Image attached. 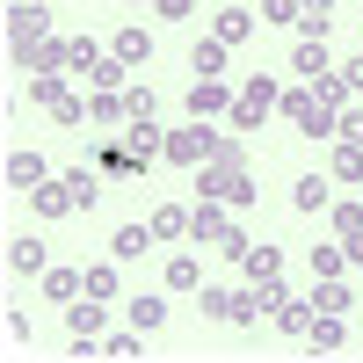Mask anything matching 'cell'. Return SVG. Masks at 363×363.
Masks as SVG:
<instances>
[{
	"mask_svg": "<svg viewBox=\"0 0 363 363\" xmlns=\"http://www.w3.org/2000/svg\"><path fill=\"white\" fill-rule=\"evenodd\" d=\"M284 116H291V124L306 131V138H335V124H342L335 109H320V95H313V87H291V95H284Z\"/></svg>",
	"mask_w": 363,
	"mask_h": 363,
	"instance_id": "3957f363",
	"label": "cell"
},
{
	"mask_svg": "<svg viewBox=\"0 0 363 363\" xmlns=\"http://www.w3.org/2000/svg\"><path fill=\"white\" fill-rule=\"evenodd\" d=\"M189 8H196V0H160L153 15H160V22H182V15H189Z\"/></svg>",
	"mask_w": 363,
	"mask_h": 363,
	"instance_id": "b9f144b4",
	"label": "cell"
},
{
	"mask_svg": "<svg viewBox=\"0 0 363 363\" xmlns=\"http://www.w3.org/2000/svg\"><path fill=\"white\" fill-rule=\"evenodd\" d=\"M335 182H363V145H349V138H335Z\"/></svg>",
	"mask_w": 363,
	"mask_h": 363,
	"instance_id": "cb8c5ba5",
	"label": "cell"
},
{
	"mask_svg": "<svg viewBox=\"0 0 363 363\" xmlns=\"http://www.w3.org/2000/svg\"><path fill=\"white\" fill-rule=\"evenodd\" d=\"M95 356H145V335H138V327H131V335H102Z\"/></svg>",
	"mask_w": 363,
	"mask_h": 363,
	"instance_id": "f546056e",
	"label": "cell"
},
{
	"mask_svg": "<svg viewBox=\"0 0 363 363\" xmlns=\"http://www.w3.org/2000/svg\"><path fill=\"white\" fill-rule=\"evenodd\" d=\"M196 306H203V320H233V298H225V291H211V284L196 291Z\"/></svg>",
	"mask_w": 363,
	"mask_h": 363,
	"instance_id": "e575fe53",
	"label": "cell"
},
{
	"mask_svg": "<svg viewBox=\"0 0 363 363\" xmlns=\"http://www.w3.org/2000/svg\"><path fill=\"white\" fill-rule=\"evenodd\" d=\"M8 262L22 269V277H44V240H37V233H15V240H8Z\"/></svg>",
	"mask_w": 363,
	"mask_h": 363,
	"instance_id": "7c38bea8",
	"label": "cell"
},
{
	"mask_svg": "<svg viewBox=\"0 0 363 363\" xmlns=\"http://www.w3.org/2000/svg\"><path fill=\"white\" fill-rule=\"evenodd\" d=\"M342 262H349V247H313V277H342Z\"/></svg>",
	"mask_w": 363,
	"mask_h": 363,
	"instance_id": "d590c367",
	"label": "cell"
},
{
	"mask_svg": "<svg viewBox=\"0 0 363 363\" xmlns=\"http://www.w3.org/2000/svg\"><path fill=\"white\" fill-rule=\"evenodd\" d=\"M313 95H320V109H335V116H342V102L356 95V87H349V73H342V66H327V73L313 80Z\"/></svg>",
	"mask_w": 363,
	"mask_h": 363,
	"instance_id": "2e32d148",
	"label": "cell"
},
{
	"mask_svg": "<svg viewBox=\"0 0 363 363\" xmlns=\"http://www.w3.org/2000/svg\"><path fill=\"white\" fill-rule=\"evenodd\" d=\"M247 29H255V15H247V8H225V15H218V44H240Z\"/></svg>",
	"mask_w": 363,
	"mask_h": 363,
	"instance_id": "1f68e13d",
	"label": "cell"
},
{
	"mask_svg": "<svg viewBox=\"0 0 363 363\" xmlns=\"http://www.w3.org/2000/svg\"><path fill=\"white\" fill-rule=\"evenodd\" d=\"M131 116H153V87H124V124Z\"/></svg>",
	"mask_w": 363,
	"mask_h": 363,
	"instance_id": "74e56055",
	"label": "cell"
},
{
	"mask_svg": "<svg viewBox=\"0 0 363 363\" xmlns=\"http://www.w3.org/2000/svg\"><path fill=\"white\" fill-rule=\"evenodd\" d=\"M44 37H51V15H44V0H22V8L8 15V51H15V66H22V58L37 51Z\"/></svg>",
	"mask_w": 363,
	"mask_h": 363,
	"instance_id": "7a4b0ae2",
	"label": "cell"
},
{
	"mask_svg": "<svg viewBox=\"0 0 363 363\" xmlns=\"http://www.w3.org/2000/svg\"><path fill=\"white\" fill-rule=\"evenodd\" d=\"M298 29H306V37H327V29H335V0H306Z\"/></svg>",
	"mask_w": 363,
	"mask_h": 363,
	"instance_id": "4316f807",
	"label": "cell"
},
{
	"mask_svg": "<svg viewBox=\"0 0 363 363\" xmlns=\"http://www.w3.org/2000/svg\"><path fill=\"white\" fill-rule=\"evenodd\" d=\"M87 291L109 298V291H116V262H95V269H87Z\"/></svg>",
	"mask_w": 363,
	"mask_h": 363,
	"instance_id": "f35d334b",
	"label": "cell"
},
{
	"mask_svg": "<svg viewBox=\"0 0 363 363\" xmlns=\"http://www.w3.org/2000/svg\"><path fill=\"white\" fill-rule=\"evenodd\" d=\"M247 247H255V240L240 233V225H225V233H218V255H225V262H247Z\"/></svg>",
	"mask_w": 363,
	"mask_h": 363,
	"instance_id": "836d02e7",
	"label": "cell"
},
{
	"mask_svg": "<svg viewBox=\"0 0 363 363\" xmlns=\"http://www.w3.org/2000/svg\"><path fill=\"white\" fill-rule=\"evenodd\" d=\"M335 233H342V240L363 233V203H335Z\"/></svg>",
	"mask_w": 363,
	"mask_h": 363,
	"instance_id": "ab89813d",
	"label": "cell"
},
{
	"mask_svg": "<svg viewBox=\"0 0 363 363\" xmlns=\"http://www.w3.org/2000/svg\"><path fill=\"white\" fill-rule=\"evenodd\" d=\"M124 145H131L138 160H153V153H167V131L153 124V116H131V124H124Z\"/></svg>",
	"mask_w": 363,
	"mask_h": 363,
	"instance_id": "ba28073f",
	"label": "cell"
},
{
	"mask_svg": "<svg viewBox=\"0 0 363 363\" xmlns=\"http://www.w3.org/2000/svg\"><path fill=\"white\" fill-rule=\"evenodd\" d=\"M22 66H29V73H66V66H73V44H58V37H44L37 51L22 58Z\"/></svg>",
	"mask_w": 363,
	"mask_h": 363,
	"instance_id": "8fae6325",
	"label": "cell"
},
{
	"mask_svg": "<svg viewBox=\"0 0 363 363\" xmlns=\"http://www.w3.org/2000/svg\"><path fill=\"white\" fill-rule=\"evenodd\" d=\"M342 247H349V262H363V233H349V240H342Z\"/></svg>",
	"mask_w": 363,
	"mask_h": 363,
	"instance_id": "7bdbcfd3",
	"label": "cell"
},
{
	"mask_svg": "<svg viewBox=\"0 0 363 363\" xmlns=\"http://www.w3.org/2000/svg\"><path fill=\"white\" fill-rule=\"evenodd\" d=\"M269 320H277L284 335L306 342V335H313V320H320V306H313V291H306V298H277V313H269Z\"/></svg>",
	"mask_w": 363,
	"mask_h": 363,
	"instance_id": "5b68a950",
	"label": "cell"
},
{
	"mask_svg": "<svg viewBox=\"0 0 363 363\" xmlns=\"http://www.w3.org/2000/svg\"><path fill=\"white\" fill-rule=\"evenodd\" d=\"M306 15V0H262V22H298Z\"/></svg>",
	"mask_w": 363,
	"mask_h": 363,
	"instance_id": "8d00e7d4",
	"label": "cell"
},
{
	"mask_svg": "<svg viewBox=\"0 0 363 363\" xmlns=\"http://www.w3.org/2000/svg\"><path fill=\"white\" fill-rule=\"evenodd\" d=\"M87 124H124V95H116V87H95V95H87Z\"/></svg>",
	"mask_w": 363,
	"mask_h": 363,
	"instance_id": "44dd1931",
	"label": "cell"
},
{
	"mask_svg": "<svg viewBox=\"0 0 363 363\" xmlns=\"http://www.w3.org/2000/svg\"><path fill=\"white\" fill-rule=\"evenodd\" d=\"M95 167H102V174H145V160L131 153L124 138H116V145H102V153H95Z\"/></svg>",
	"mask_w": 363,
	"mask_h": 363,
	"instance_id": "ffe728a7",
	"label": "cell"
},
{
	"mask_svg": "<svg viewBox=\"0 0 363 363\" xmlns=\"http://www.w3.org/2000/svg\"><path fill=\"white\" fill-rule=\"evenodd\" d=\"M335 138H349V145H363V109H349L342 124H335Z\"/></svg>",
	"mask_w": 363,
	"mask_h": 363,
	"instance_id": "60d3db41",
	"label": "cell"
},
{
	"mask_svg": "<svg viewBox=\"0 0 363 363\" xmlns=\"http://www.w3.org/2000/svg\"><path fill=\"white\" fill-rule=\"evenodd\" d=\"M66 182H73V203H80V211H95V203H102V182H95V167H87V160H80Z\"/></svg>",
	"mask_w": 363,
	"mask_h": 363,
	"instance_id": "d4e9b609",
	"label": "cell"
},
{
	"mask_svg": "<svg viewBox=\"0 0 363 363\" xmlns=\"http://www.w3.org/2000/svg\"><path fill=\"white\" fill-rule=\"evenodd\" d=\"M80 291H87V269H44V298H58V306H73Z\"/></svg>",
	"mask_w": 363,
	"mask_h": 363,
	"instance_id": "9a60e30c",
	"label": "cell"
},
{
	"mask_svg": "<svg viewBox=\"0 0 363 363\" xmlns=\"http://www.w3.org/2000/svg\"><path fill=\"white\" fill-rule=\"evenodd\" d=\"M291 73H298V80H320V73H327V37H306V44H298V51H291Z\"/></svg>",
	"mask_w": 363,
	"mask_h": 363,
	"instance_id": "ac0fdd59",
	"label": "cell"
},
{
	"mask_svg": "<svg viewBox=\"0 0 363 363\" xmlns=\"http://www.w3.org/2000/svg\"><path fill=\"white\" fill-rule=\"evenodd\" d=\"M131 327H138V335H160V327H167V298L138 291V298H131Z\"/></svg>",
	"mask_w": 363,
	"mask_h": 363,
	"instance_id": "4fadbf2b",
	"label": "cell"
},
{
	"mask_svg": "<svg viewBox=\"0 0 363 363\" xmlns=\"http://www.w3.org/2000/svg\"><path fill=\"white\" fill-rule=\"evenodd\" d=\"M66 327H73V342H102V298H95V291L73 298V306H66Z\"/></svg>",
	"mask_w": 363,
	"mask_h": 363,
	"instance_id": "8992f818",
	"label": "cell"
},
{
	"mask_svg": "<svg viewBox=\"0 0 363 363\" xmlns=\"http://www.w3.org/2000/svg\"><path fill=\"white\" fill-rule=\"evenodd\" d=\"M153 8H160V0H153Z\"/></svg>",
	"mask_w": 363,
	"mask_h": 363,
	"instance_id": "ee69618b",
	"label": "cell"
},
{
	"mask_svg": "<svg viewBox=\"0 0 363 363\" xmlns=\"http://www.w3.org/2000/svg\"><path fill=\"white\" fill-rule=\"evenodd\" d=\"M225 51H233V44H218V37H203V44L189 51V66H196V80H225Z\"/></svg>",
	"mask_w": 363,
	"mask_h": 363,
	"instance_id": "e0dca14e",
	"label": "cell"
},
{
	"mask_svg": "<svg viewBox=\"0 0 363 363\" xmlns=\"http://www.w3.org/2000/svg\"><path fill=\"white\" fill-rule=\"evenodd\" d=\"M29 203H37L44 218H66V211H80V203H73V182H51V174L29 189Z\"/></svg>",
	"mask_w": 363,
	"mask_h": 363,
	"instance_id": "52a82bcc",
	"label": "cell"
},
{
	"mask_svg": "<svg viewBox=\"0 0 363 363\" xmlns=\"http://www.w3.org/2000/svg\"><path fill=\"white\" fill-rule=\"evenodd\" d=\"M306 342H313V356H327V349H342V313H320Z\"/></svg>",
	"mask_w": 363,
	"mask_h": 363,
	"instance_id": "484cf974",
	"label": "cell"
},
{
	"mask_svg": "<svg viewBox=\"0 0 363 363\" xmlns=\"http://www.w3.org/2000/svg\"><path fill=\"white\" fill-rule=\"evenodd\" d=\"M291 203H298V211H335V182H327V174H298Z\"/></svg>",
	"mask_w": 363,
	"mask_h": 363,
	"instance_id": "30bf717a",
	"label": "cell"
},
{
	"mask_svg": "<svg viewBox=\"0 0 363 363\" xmlns=\"http://www.w3.org/2000/svg\"><path fill=\"white\" fill-rule=\"evenodd\" d=\"M145 247H153V225H124V233H116V262H131Z\"/></svg>",
	"mask_w": 363,
	"mask_h": 363,
	"instance_id": "4dcf8cb0",
	"label": "cell"
},
{
	"mask_svg": "<svg viewBox=\"0 0 363 363\" xmlns=\"http://www.w3.org/2000/svg\"><path fill=\"white\" fill-rule=\"evenodd\" d=\"M269 109H284V87L269 80V73H255L247 87H240V102H233L225 124H233V131H255V124H269Z\"/></svg>",
	"mask_w": 363,
	"mask_h": 363,
	"instance_id": "6da1fadb",
	"label": "cell"
},
{
	"mask_svg": "<svg viewBox=\"0 0 363 363\" xmlns=\"http://www.w3.org/2000/svg\"><path fill=\"white\" fill-rule=\"evenodd\" d=\"M313 306H320V313H349V291H342L335 277H313Z\"/></svg>",
	"mask_w": 363,
	"mask_h": 363,
	"instance_id": "f1b7e54d",
	"label": "cell"
},
{
	"mask_svg": "<svg viewBox=\"0 0 363 363\" xmlns=\"http://www.w3.org/2000/svg\"><path fill=\"white\" fill-rule=\"evenodd\" d=\"M233 218H225V203L218 196H196V211H189V240H218Z\"/></svg>",
	"mask_w": 363,
	"mask_h": 363,
	"instance_id": "9c48e42d",
	"label": "cell"
},
{
	"mask_svg": "<svg viewBox=\"0 0 363 363\" xmlns=\"http://www.w3.org/2000/svg\"><path fill=\"white\" fill-rule=\"evenodd\" d=\"M95 66H102V44H95V37H80V44H73V73L95 80Z\"/></svg>",
	"mask_w": 363,
	"mask_h": 363,
	"instance_id": "d6a6232c",
	"label": "cell"
},
{
	"mask_svg": "<svg viewBox=\"0 0 363 363\" xmlns=\"http://www.w3.org/2000/svg\"><path fill=\"white\" fill-rule=\"evenodd\" d=\"M109 58H124V66H145V58H153V37H145V29H116V37H109Z\"/></svg>",
	"mask_w": 363,
	"mask_h": 363,
	"instance_id": "5bb4252c",
	"label": "cell"
},
{
	"mask_svg": "<svg viewBox=\"0 0 363 363\" xmlns=\"http://www.w3.org/2000/svg\"><path fill=\"white\" fill-rule=\"evenodd\" d=\"M233 102H240V95H233L225 80H196V87H189V116H196V124H203V116H233Z\"/></svg>",
	"mask_w": 363,
	"mask_h": 363,
	"instance_id": "277c9868",
	"label": "cell"
},
{
	"mask_svg": "<svg viewBox=\"0 0 363 363\" xmlns=\"http://www.w3.org/2000/svg\"><path fill=\"white\" fill-rule=\"evenodd\" d=\"M51 167H44V153H8V189H37Z\"/></svg>",
	"mask_w": 363,
	"mask_h": 363,
	"instance_id": "d6986e66",
	"label": "cell"
},
{
	"mask_svg": "<svg viewBox=\"0 0 363 363\" xmlns=\"http://www.w3.org/2000/svg\"><path fill=\"white\" fill-rule=\"evenodd\" d=\"M167 291H203V269H196L189 255H174V262H167Z\"/></svg>",
	"mask_w": 363,
	"mask_h": 363,
	"instance_id": "83f0119b",
	"label": "cell"
},
{
	"mask_svg": "<svg viewBox=\"0 0 363 363\" xmlns=\"http://www.w3.org/2000/svg\"><path fill=\"white\" fill-rule=\"evenodd\" d=\"M145 225H153V240H182V233H189V211H182V203H160Z\"/></svg>",
	"mask_w": 363,
	"mask_h": 363,
	"instance_id": "603a6c76",
	"label": "cell"
},
{
	"mask_svg": "<svg viewBox=\"0 0 363 363\" xmlns=\"http://www.w3.org/2000/svg\"><path fill=\"white\" fill-rule=\"evenodd\" d=\"M277 269H284V247H269V240L247 247V277H255V284H277Z\"/></svg>",
	"mask_w": 363,
	"mask_h": 363,
	"instance_id": "7402d4cb",
	"label": "cell"
}]
</instances>
